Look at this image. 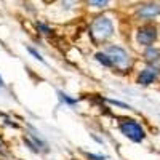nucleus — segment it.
<instances>
[{
    "label": "nucleus",
    "mask_w": 160,
    "mask_h": 160,
    "mask_svg": "<svg viewBox=\"0 0 160 160\" xmlns=\"http://www.w3.org/2000/svg\"><path fill=\"white\" fill-rule=\"evenodd\" d=\"M91 32L95 34L98 38H101V40L109 38L114 34V24H112V21L108 16H98L95 21H93Z\"/></svg>",
    "instance_id": "1"
},
{
    "label": "nucleus",
    "mask_w": 160,
    "mask_h": 160,
    "mask_svg": "<svg viewBox=\"0 0 160 160\" xmlns=\"http://www.w3.org/2000/svg\"><path fill=\"white\" fill-rule=\"evenodd\" d=\"M120 131H122V135H125L133 142H141L146 138V133H144L142 127L138 122H135V120H127V122H123L120 125Z\"/></svg>",
    "instance_id": "2"
},
{
    "label": "nucleus",
    "mask_w": 160,
    "mask_h": 160,
    "mask_svg": "<svg viewBox=\"0 0 160 160\" xmlns=\"http://www.w3.org/2000/svg\"><path fill=\"white\" fill-rule=\"evenodd\" d=\"M106 53L109 55V58L112 59V62L117 66V68H127L128 66V53L123 50V48H120V47H115V45H109L108 50H106Z\"/></svg>",
    "instance_id": "3"
},
{
    "label": "nucleus",
    "mask_w": 160,
    "mask_h": 160,
    "mask_svg": "<svg viewBox=\"0 0 160 160\" xmlns=\"http://www.w3.org/2000/svg\"><path fill=\"white\" fill-rule=\"evenodd\" d=\"M138 42L144 47H151L154 42H155V38H157V29L152 28V26H144V28H141L138 31Z\"/></svg>",
    "instance_id": "4"
},
{
    "label": "nucleus",
    "mask_w": 160,
    "mask_h": 160,
    "mask_svg": "<svg viewBox=\"0 0 160 160\" xmlns=\"http://www.w3.org/2000/svg\"><path fill=\"white\" fill-rule=\"evenodd\" d=\"M160 15V7L155 3H149V5H144L138 10V16L142 19H152L154 16Z\"/></svg>",
    "instance_id": "5"
},
{
    "label": "nucleus",
    "mask_w": 160,
    "mask_h": 160,
    "mask_svg": "<svg viewBox=\"0 0 160 160\" xmlns=\"http://www.w3.org/2000/svg\"><path fill=\"white\" fill-rule=\"evenodd\" d=\"M157 69H152V68H148V69H144V71H141V74H139V77H138V82L141 83V85H151L154 80L157 78Z\"/></svg>",
    "instance_id": "6"
},
{
    "label": "nucleus",
    "mask_w": 160,
    "mask_h": 160,
    "mask_svg": "<svg viewBox=\"0 0 160 160\" xmlns=\"http://www.w3.org/2000/svg\"><path fill=\"white\" fill-rule=\"evenodd\" d=\"M95 58H96V61L98 62H101L102 66H104V68H112V66H114V62H112V59L109 58V55H108V53H96V55H95Z\"/></svg>",
    "instance_id": "7"
},
{
    "label": "nucleus",
    "mask_w": 160,
    "mask_h": 160,
    "mask_svg": "<svg viewBox=\"0 0 160 160\" xmlns=\"http://www.w3.org/2000/svg\"><path fill=\"white\" fill-rule=\"evenodd\" d=\"M88 3L95 8H102V7H108L109 0H88Z\"/></svg>",
    "instance_id": "8"
},
{
    "label": "nucleus",
    "mask_w": 160,
    "mask_h": 160,
    "mask_svg": "<svg viewBox=\"0 0 160 160\" xmlns=\"http://www.w3.org/2000/svg\"><path fill=\"white\" fill-rule=\"evenodd\" d=\"M58 96H59V99H61L62 102H66V104H75V102H77V99H74V98H69L68 95H64L62 91H58Z\"/></svg>",
    "instance_id": "9"
},
{
    "label": "nucleus",
    "mask_w": 160,
    "mask_h": 160,
    "mask_svg": "<svg viewBox=\"0 0 160 160\" xmlns=\"http://www.w3.org/2000/svg\"><path fill=\"white\" fill-rule=\"evenodd\" d=\"M28 51H29V53H31V55H32V56H34V58H35V59H38V61H40V62H43V64H45V59H43V58H42V55H40V53H38V51H37V50H34V48H32V47H28Z\"/></svg>",
    "instance_id": "10"
},
{
    "label": "nucleus",
    "mask_w": 160,
    "mask_h": 160,
    "mask_svg": "<svg viewBox=\"0 0 160 160\" xmlns=\"http://www.w3.org/2000/svg\"><path fill=\"white\" fill-rule=\"evenodd\" d=\"M146 56H149V58H148L149 61H155V59L158 58V51H157V50H154V51H152V50H148Z\"/></svg>",
    "instance_id": "11"
},
{
    "label": "nucleus",
    "mask_w": 160,
    "mask_h": 160,
    "mask_svg": "<svg viewBox=\"0 0 160 160\" xmlns=\"http://www.w3.org/2000/svg\"><path fill=\"white\" fill-rule=\"evenodd\" d=\"M37 29H38V31H42L43 34H51V29L48 28V26L42 24V22H37Z\"/></svg>",
    "instance_id": "12"
},
{
    "label": "nucleus",
    "mask_w": 160,
    "mask_h": 160,
    "mask_svg": "<svg viewBox=\"0 0 160 160\" xmlns=\"http://www.w3.org/2000/svg\"><path fill=\"white\" fill-rule=\"evenodd\" d=\"M109 102H111V104H114V106H118V108H123V109H130V106H127L125 102L115 101V99H109Z\"/></svg>",
    "instance_id": "13"
},
{
    "label": "nucleus",
    "mask_w": 160,
    "mask_h": 160,
    "mask_svg": "<svg viewBox=\"0 0 160 160\" xmlns=\"http://www.w3.org/2000/svg\"><path fill=\"white\" fill-rule=\"evenodd\" d=\"M24 142H26V144H28V146H29V148H31V151H32V152H38V149H37V148H38V146H37V144H34V142H31V141H29L28 138H24Z\"/></svg>",
    "instance_id": "14"
},
{
    "label": "nucleus",
    "mask_w": 160,
    "mask_h": 160,
    "mask_svg": "<svg viewBox=\"0 0 160 160\" xmlns=\"http://www.w3.org/2000/svg\"><path fill=\"white\" fill-rule=\"evenodd\" d=\"M88 158H93V160H104L106 157H102V155H95V154H88Z\"/></svg>",
    "instance_id": "15"
},
{
    "label": "nucleus",
    "mask_w": 160,
    "mask_h": 160,
    "mask_svg": "<svg viewBox=\"0 0 160 160\" xmlns=\"http://www.w3.org/2000/svg\"><path fill=\"white\" fill-rule=\"evenodd\" d=\"M0 88H3V78L0 77Z\"/></svg>",
    "instance_id": "16"
},
{
    "label": "nucleus",
    "mask_w": 160,
    "mask_h": 160,
    "mask_svg": "<svg viewBox=\"0 0 160 160\" xmlns=\"http://www.w3.org/2000/svg\"><path fill=\"white\" fill-rule=\"evenodd\" d=\"M0 148H2V142H0Z\"/></svg>",
    "instance_id": "17"
},
{
    "label": "nucleus",
    "mask_w": 160,
    "mask_h": 160,
    "mask_svg": "<svg viewBox=\"0 0 160 160\" xmlns=\"http://www.w3.org/2000/svg\"><path fill=\"white\" fill-rule=\"evenodd\" d=\"M47 2H50V0H47Z\"/></svg>",
    "instance_id": "18"
}]
</instances>
